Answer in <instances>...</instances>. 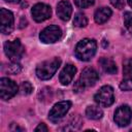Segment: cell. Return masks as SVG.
Here are the masks:
<instances>
[{
  "mask_svg": "<svg viewBox=\"0 0 132 132\" xmlns=\"http://www.w3.org/2000/svg\"><path fill=\"white\" fill-rule=\"evenodd\" d=\"M124 24H125L127 30L132 34V12L126 11L124 13Z\"/></svg>",
  "mask_w": 132,
  "mask_h": 132,
  "instance_id": "d6986e66",
  "label": "cell"
},
{
  "mask_svg": "<svg viewBox=\"0 0 132 132\" xmlns=\"http://www.w3.org/2000/svg\"><path fill=\"white\" fill-rule=\"evenodd\" d=\"M14 18L11 11L1 8L0 9V31L3 34H9L12 31Z\"/></svg>",
  "mask_w": 132,
  "mask_h": 132,
  "instance_id": "8fae6325",
  "label": "cell"
},
{
  "mask_svg": "<svg viewBox=\"0 0 132 132\" xmlns=\"http://www.w3.org/2000/svg\"><path fill=\"white\" fill-rule=\"evenodd\" d=\"M94 0H74V3L79 8H88L94 4Z\"/></svg>",
  "mask_w": 132,
  "mask_h": 132,
  "instance_id": "ffe728a7",
  "label": "cell"
},
{
  "mask_svg": "<svg viewBox=\"0 0 132 132\" xmlns=\"http://www.w3.org/2000/svg\"><path fill=\"white\" fill-rule=\"evenodd\" d=\"M20 91H21L22 94L28 95V94H30V93L33 91V87H32V85H31L29 81H24V82L21 85Z\"/></svg>",
  "mask_w": 132,
  "mask_h": 132,
  "instance_id": "44dd1931",
  "label": "cell"
},
{
  "mask_svg": "<svg viewBox=\"0 0 132 132\" xmlns=\"http://www.w3.org/2000/svg\"><path fill=\"white\" fill-rule=\"evenodd\" d=\"M76 73V68L75 66H73L72 64H67L61 71L60 73V76H59V79H60V82L63 85V86H67L71 82V80L73 79L74 75Z\"/></svg>",
  "mask_w": 132,
  "mask_h": 132,
  "instance_id": "4fadbf2b",
  "label": "cell"
},
{
  "mask_svg": "<svg viewBox=\"0 0 132 132\" xmlns=\"http://www.w3.org/2000/svg\"><path fill=\"white\" fill-rule=\"evenodd\" d=\"M98 78H99V75L94 68H91V67L86 68L74 84V87H73L74 92L78 93L84 91L87 88L93 87L97 82Z\"/></svg>",
  "mask_w": 132,
  "mask_h": 132,
  "instance_id": "7a4b0ae2",
  "label": "cell"
},
{
  "mask_svg": "<svg viewBox=\"0 0 132 132\" xmlns=\"http://www.w3.org/2000/svg\"><path fill=\"white\" fill-rule=\"evenodd\" d=\"M61 35H62L61 29L56 25H52L45 27L40 32L39 38L43 43H54L60 39Z\"/></svg>",
  "mask_w": 132,
  "mask_h": 132,
  "instance_id": "ba28073f",
  "label": "cell"
},
{
  "mask_svg": "<svg viewBox=\"0 0 132 132\" xmlns=\"http://www.w3.org/2000/svg\"><path fill=\"white\" fill-rule=\"evenodd\" d=\"M61 65V60L59 58H53L51 60L40 63L36 68V75L39 79L46 80L53 77L58 68Z\"/></svg>",
  "mask_w": 132,
  "mask_h": 132,
  "instance_id": "3957f363",
  "label": "cell"
},
{
  "mask_svg": "<svg viewBox=\"0 0 132 132\" xmlns=\"http://www.w3.org/2000/svg\"><path fill=\"white\" fill-rule=\"evenodd\" d=\"M110 3L118 9H122L125 6V0H110Z\"/></svg>",
  "mask_w": 132,
  "mask_h": 132,
  "instance_id": "cb8c5ba5",
  "label": "cell"
},
{
  "mask_svg": "<svg viewBox=\"0 0 132 132\" xmlns=\"http://www.w3.org/2000/svg\"><path fill=\"white\" fill-rule=\"evenodd\" d=\"M31 13H32L33 19L36 22L41 23V22L51 18L52 8H51L50 5H47L45 3H37L33 6V8L31 10Z\"/></svg>",
  "mask_w": 132,
  "mask_h": 132,
  "instance_id": "30bf717a",
  "label": "cell"
},
{
  "mask_svg": "<svg viewBox=\"0 0 132 132\" xmlns=\"http://www.w3.org/2000/svg\"><path fill=\"white\" fill-rule=\"evenodd\" d=\"M87 24H88V19H87V16H86L85 13H82V12L75 13L74 19H73V25L75 27H79V28L86 27Z\"/></svg>",
  "mask_w": 132,
  "mask_h": 132,
  "instance_id": "e0dca14e",
  "label": "cell"
},
{
  "mask_svg": "<svg viewBox=\"0 0 132 132\" xmlns=\"http://www.w3.org/2000/svg\"><path fill=\"white\" fill-rule=\"evenodd\" d=\"M113 120L120 127L128 126L132 120V109L128 105H122L114 111Z\"/></svg>",
  "mask_w": 132,
  "mask_h": 132,
  "instance_id": "9c48e42d",
  "label": "cell"
},
{
  "mask_svg": "<svg viewBox=\"0 0 132 132\" xmlns=\"http://www.w3.org/2000/svg\"><path fill=\"white\" fill-rule=\"evenodd\" d=\"M70 107H71V102L68 101V100L60 101V102L56 103L53 106V108L50 110V112H48L50 121H52L54 123L60 121L61 119H63L65 117V114L70 109Z\"/></svg>",
  "mask_w": 132,
  "mask_h": 132,
  "instance_id": "52a82bcc",
  "label": "cell"
},
{
  "mask_svg": "<svg viewBox=\"0 0 132 132\" xmlns=\"http://www.w3.org/2000/svg\"><path fill=\"white\" fill-rule=\"evenodd\" d=\"M86 116L91 120H99L103 117V110L97 105H89L86 108Z\"/></svg>",
  "mask_w": 132,
  "mask_h": 132,
  "instance_id": "2e32d148",
  "label": "cell"
},
{
  "mask_svg": "<svg viewBox=\"0 0 132 132\" xmlns=\"http://www.w3.org/2000/svg\"><path fill=\"white\" fill-rule=\"evenodd\" d=\"M57 14L62 21H69L72 14V6L69 1L62 0L57 5Z\"/></svg>",
  "mask_w": 132,
  "mask_h": 132,
  "instance_id": "7c38bea8",
  "label": "cell"
},
{
  "mask_svg": "<svg viewBox=\"0 0 132 132\" xmlns=\"http://www.w3.org/2000/svg\"><path fill=\"white\" fill-rule=\"evenodd\" d=\"M123 72L125 78H132V59H126L124 61Z\"/></svg>",
  "mask_w": 132,
  "mask_h": 132,
  "instance_id": "ac0fdd59",
  "label": "cell"
},
{
  "mask_svg": "<svg viewBox=\"0 0 132 132\" xmlns=\"http://www.w3.org/2000/svg\"><path fill=\"white\" fill-rule=\"evenodd\" d=\"M99 64L101 66V68L103 69V71L106 72V73L114 74L117 72V70H118L114 61L111 60V59H109V58H105V57L101 58L99 60Z\"/></svg>",
  "mask_w": 132,
  "mask_h": 132,
  "instance_id": "9a60e30c",
  "label": "cell"
},
{
  "mask_svg": "<svg viewBox=\"0 0 132 132\" xmlns=\"http://www.w3.org/2000/svg\"><path fill=\"white\" fill-rule=\"evenodd\" d=\"M4 53L11 62H18L23 57L25 47L23 46L20 39H14L4 43Z\"/></svg>",
  "mask_w": 132,
  "mask_h": 132,
  "instance_id": "277c9868",
  "label": "cell"
},
{
  "mask_svg": "<svg viewBox=\"0 0 132 132\" xmlns=\"http://www.w3.org/2000/svg\"><path fill=\"white\" fill-rule=\"evenodd\" d=\"M4 1L10 2V3H16V2H19V1H21V0H4Z\"/></svg>",
  "mask_w": 132,
  "mask_h": 132,
  "instance_id": "484cf974",
  "label": "cell"
},
{
  "mask_svg": "<svg viewBox=\"0 0 132 132\" xmlns=\"http://www.w3.org/2000/svg\"><path fill=\"white\" fill-rule=\"evenodd\" d=\"M120 89L122 91H132V78H125L120 84Z\"/></svg>",
  "mask_w": 132,
  "mask_h": 132,
  "instance_id": "7402d4cb",
  "label": "cell"
},
{
  "mask_svg": "<svg viewBox=\"0 0 132 132\" xmlns=\"http://www.w3.org/2000/svg\"><path fill=\"white\" fill-rule=\"evenodd\" d=\"M19 91L18 85L7 78V77H2L0 79V97L2 100H8L12 98Z\"/></svg>",
  "mask_w": 132,
  "mask_h": 132,
  "instance_id": "8992f818",
  "label": "cell"
},
{
  "mask_svg": "<svg viewBox=\"0 0 132 132\" xmlns=\"http://www.w3.org/2000/svg\"><path fill=\"white\" fill-rule=\"evenodd\" d=\"M111 13H112V11H111L110 8H108V7H100L95 11L94 20L99 25L104 24L105 22H107L109 20V18L111 16Z\"/></svg>",
  "mask_w": 132,
  "mask_h": 132,
  "instance_id": "5bb4252c",
  "label": "cell"
},
{
  "mask_svg": "<svg viewBox=\"0 0 132 132\" xmlns=\"http://www.w3.org/2000/svg\"><path fill=\"white\" fill-rule=\"evenodd\" d=\"M97 42L95 39L84 38L75 46V56L80 61H89L96 54Z\"/></svg>",
  "mask_w": 132,
  "mask_h": 132,
  "instance_id": "6da1fadb",
  "label": "cell"
},
{
  "mask_svg": "<svg viewBox=\"0 0 132 132\" xmlns=\"http://www.w3.org/2000/svg\"><path fill=\"white\" fill-rule=\"evenodd\" d=\"M21 70V66L20 64H18L16 62H12L9 66H8V71L10 73H18Z\"/></svg>",
  "mask_w": 132,
  "mask_h": 132,
  "instance_id": "603a6c76",
  "label": "cell"
},
{
  "mask_svg": "<svg viewBox=\"0 0 132 132\" xmlns=\"http://www.w3.org/2000/svg\"><path fill=\"white\" fill-rule=\"evenodd\" d=\"M48 131V128L46 127L45 124L43 123H40L36 128H35V132H47Z\"/></svg>",
  "mask_w": 132,
  "mask_h": 132,
  "instance_id": "d4e9b609",
  "label": "cell"
},
{
  "mask_svg": "<svg viewBox=\"0 0 132 132\" xmlns=\"http://www.w3.org/2000/svg\"><path fill=\"white\" fill-rule=\"evenodd\" d=\"M94 99L100 106H110L114 102L113 89L110 86H103L95 94Z\"/></svg>",
  "mask_w": 132,
  "mask_h": 132,
  "instance_id": "5b68a950",
  "label": "cell"
},
{
  "mask_svg": "<svg viewBox=\"0 0 132 132\" xmlns=\"http://www.w3.org/2000/svg\"><path fill=\"white\" fill-rule=\"evenodd\" d=\"M128 3H129V5L132 7V0H128Z\"/></svg>",
  "mask_w": 132,
  "mask_h": 132,
  "instance_id": "4316f807",
  "label": "cell"
}]
</instances>
